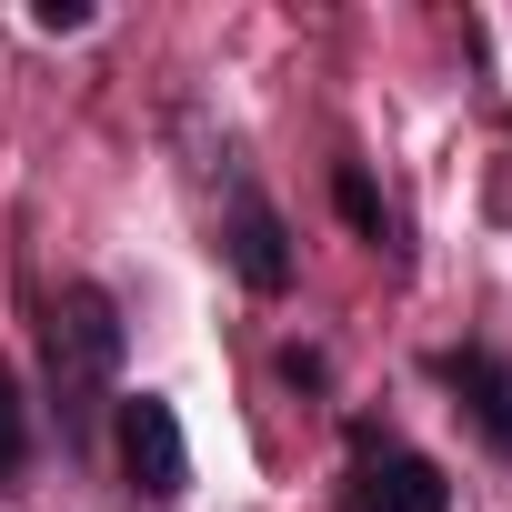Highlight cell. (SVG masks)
Wrapping results in <instances>:
<instances>
[{"instance_id": "cell-8", "label": "cell", "mask_w": 512, "mask_h": 512, "mask_svg": "<svg viewBox=\"0 0 512 512\" xmlns=\"http://www.w3.org/2000/svg\"><path fill=\"white\" fill-rule=\"evenodd\" d=\"M41 31H91V0H31Z\"/></svg>"}, {"instance_id": "cell-9", "label": "cell", "mask_w": 512, "mask_h": 512, "mask_svg": "<svg viewBox=\"0 0 512 512\" xmlns=\"http://www.w3.org/2000/svg\"><path fill=\"white\" fill-rule=\"evenodd\" d=\"M282 382H292V392H322V352L292 342V352H282Z\"/></svg>"}, {"instance_id": "cell-2", "label": "cell", "mask_w": 512, "mask_h": 512, "mask_svg": "<svg viewBox=\"0 0 512 512\" xmlns=\"http://www.w3.org/2000/svg\"><path fill=\"white\" fill-rule=\"evenodd\" d=\"M221 262H231V282L241 292H262V302H282L292 292V231H282V211H272V191L251 181V161L241 151H221Z\"/></svg>"}, {"instance_id": "cell-1", "label": "cell", "mask_w": 512, "mask_h": 512, "mask_svg": "<svg viewBox=\"0 0 512 512\" xmlns=\"http://www.w3.org/2000/svg\"><path fill=\"white\" fill-rule=\"evenodd\" d=\"M51 412H61V452H91L101 422H111V382H121V312L101 282H61L51 302Z\"/></svg>"}, {"instance_id": "cell-3", "label": "cell", "mask_w": 512, "mask_h": 512, "mask_svg": "<svg viewBox=\"0 0 512 512\" xmlns=\"http://www.w3.org/2000/svg\"><path fill=\"white\" fill-rule=\"evenodd\" d=\"M111 432H121L131 502H181V492H191V442H181V412H171L161 392H121V402H111Z\"/></svg>"}, {"instance_id": "cell-6", "label": "cell", "mask_w": 512, "mask_h": 512, "mask_svg": "<svg viewBox=\"0 0 512 512\" xmlns=\"http://www.w3.org/2000/svg\"><path fill=\"white\" fill-rule=\"evenodd\" d=\"M332 211H342V221H352V231H362L372 251L392 241V201L372 191V171H362V161H342V171H332Z\"/></svg>"}, {"instance_id": "cell-4", "label": "cell", "mask_w": 512, "mask_h": 512, "mask_svg": "<svg viewBox=\"0 0 512 512\" xmlns=\"http://www.w3.org/2000/svg\"><path fill=\"white\" fill-rule=\"evenodd\" d=\"M352 512H452V482H442V462H422L412 442L352 422Z\"/></svg>"}, {"instance_id": "cell-5", "label": "cell", "mask_w": 512, "mask_h": 512, "mask_svg": "<svg viewBox=\"0 0 512 512\" xmlns=\"http://www.w3.org/2000/svg\"><path fill=\"white\" fill-rule=\"evenodd\" d=\"M432 372H442L452 412L482 432V452L512 462V352H492V342H452V352H432Z\"/></svg>"}, {"instance_id": "cell-7", "label": "cell", "mask_w": 512, "mask_h": 512, "mask_svg": "<svg viewBox=\"0 0 512 512\" xmlns=\"http://www.w3.org/2000/svg\"><path fill=\"white\" fill-rule=\"evenodd\" d=\"M31 472V402H21V372L0 362V492Z\"/></svg>"}]
</instances>
